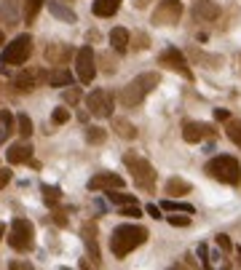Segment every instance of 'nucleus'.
<instances>
[{
  "label": "nucleus",
  "mask_w": 241,
  "mask_h": 270,
  "mask_svg": "<svg viewBox=\"0 0 241 270\" xmlns=\"http://www.w3.org/2000/svg\"><path fill=\"white\" fill-rule=\"evenodd\" d=\"M147 241V230L142 225H118L110 236V251L124 259L126 254H132L137 246H142Z\"/></svg>",
  "instance_id": "1"
},
{
  "label": "nucleus",
  "mask_w": 241,
  "mask_h": 270,
  "mask_svg": "<svg viewBox=\"0 0 241 270\" xmlns=\"http://www.w3.org/2000/svg\"><path fill=\"white\" fill-rule=\"evenodd\" d=\"M158 72H142V75H137L132 83H126L124 88H120V105L124 107H137L142 105V99L150 94V91L158 86Z\"/></svg>",
  "instance_id": "2"
},
{
  "label": "nucleus",
  "mask_w": 241,
  "mask_h": 270,
  "mask_svg": "<svg viewBox=\"0 0 241 270\" xmlns=\"http://www.w3.org/2000/svg\"><path fill=\"white\" fill-rule=\"evenodd\" d=\"M204 171H207L212 179H217L222 185H238L241 182V166L233 155H217L212 158V161L204 166Z\"/></svg>",
  "instance_id": "3"
},
{
  "label": "nucleus",
  "mask_w": 241,
  "mask_h": 270,
  "mask_svg": "<svg viewBox=\"0 0 241 270\" xmlns=\"http://www.w3.org/2000/svg\"><path fill=\"white\" fill-rule=\"evenodd\" d=\"M124 163H126V169L132 171L137 188H140V190H147V193H153V190H155V169L145 161L142 155L126 153V155H124Z\"/></svg>",
  "instance_id": "4"
},
{
  "label": "nucleus",
  "mask_w": 241,
  "mask_h": 270,
  "mask_svg": "<svg viewBox=\"0 0 241 270\" xmlns=\"http://www.w3.org/2000/svg\"><path fill=\"white\" fill-rule=\"evenodd\" d=\"M32 54V38L30 35H19V38H14L11 43L3 49V54H0V64L6 67H16V64H24L27 59H30Z\"/></svg>",
  "instance_id": "5"
},
{
  "label": "nucleus",
  "mask_w": 241,
  "mask_h": 270,
  "mask_svg": "<svg viewBox=\"0 0 241 270\" xmlns=\"http://www.w3.org/2000/svg\"><path fill=\"white\" fill-rule=\"evenodd\" d=\"M8 244L16 251H30L35 244V228L30 219H14L11 233H8Z\"/></svg>",
  "instance_id": "6"
},
{
  "label": "nucleus",
  "mask_w": 241,
  "mask_h": 270,
  "mask_svg": "<svg viewBox=\"0 0 241 270\" xmlns=\"http://www.w3.org/2000/svg\"><path fill=\"white\" fill-rule=\"evenodd\" d=\"M86 107L94 118H110L113 115V94L107 88H97L86 97Z\"/></svg>",
  "instance_id": "7"
},
{
  "label": "nucleus",
  "mask_w": 241,
  "mask_h": 270,
  "mask_svg": "<svg viewBox=\"0 0 241 270\" xmlns=\"http://www.w3.org/2000/svg\"><path fill=\"white\" fill-rule=\"evenodd\" d=\"M180 16H182V3L180 0H161V3L155 6V11H153V24L172 27V24L180 22Z\"/></svg>",
  "instance_id": "8"
},
{
  "label": "nucleus",
  "mask_w": 241,
  "mask_h": 270,
  "mask_svg": "<svg viewBox=\"0 0 241 270\" xmlns=\"http://www.w3.org/2000/svg\"><path fill=\"white\" fill-rule=\"evenodd\" d=\"M75 75L81 83H91L97 75V59H94V51H91L89 46L78 49V54H75Z\"/></svg>",
  "instance_id": "9"
},
{
  "label": "nucleus",
  "mask_w": 241,
  "mask_h": 270,
  "mask_svg": "<svg viewBox=\"0 0 241 270\" xmlns=\"http://www.w3.org/2000/svg\"><path fill=\"white\" fill-rule=\"evenodd\" d=\"M16 88L19 91H35V88H41L43 83H49V72H43L41 67H27V70H22L19 75H16Z\"/></svg>",
  "instance_id": "10"
},
{
  "label": "nucleus",
  "mask_w": 241,
  "mask_h": 270,
  "mask_svg": "<svg viewBox=\"0 0 241 270\" xmlns=\"http://www.w3.org/2000/svg\"><path fill=\"white\" fill-rule=\"evenodd\" d=\"M158 62L164 64V67H169V70H174V72H180L182 78L193 80V72H190V67H188V62H185L182 51H180V49H174V46H169V49L161 54Z\"/></svg>",
  "instance_id": "11"
},
{
  "label": "nucleus",
  "mask_w": 241,
  "mask_h": 270,
  "mask_svg": "<svg viewBox=\"0 0 241 270\" xmlns=\"http://www.w3.org/2000/svg\"><path fill=\"white\" fill-rule=\"evenodd\" d=\"M215 137V128H212L209 123H198V120H185L182 123V139L190 145L201 142V139H209Z\"/></svg>",
  "instance_id": "12"
},
{
  "label": "nucleus",
  "mask_w": 241,
  "mask_h": 270,
  "mask_svg": "<svg viewBox=\"0 0 241 270\" xmlns=\"http://www.w3.org/2000/svg\"><path fill=\"white\" fill-rule=\"evenodd\" d=\"M120 188H124V176L110 171H102L89 179V190H120Z\"/></svg>",
  "instance_id": "13"
},
{
  "label": "nucleus",
  "mask_w": 241,
  "mask_h": 270,
  "mask_svg": "<svg viewBox=\"0 0 241 270\" xmlns=\"http://www.w3.org/2000/svg\"><path fill=\"white\" fill-rule=\"evenodd\" d=\"M72 57V51H70V46H64V43H51L49 49H46V62L54 64V67H64V64L70 62Z\"/></svg>",
  "instance_id": "14"
},
{
  "label": "nucleus",
  "mask_w": 241,
  "mask_h": 270,
  "mask_svg": "<svg viewBox=\"0 0 241 270\" xmlns=\"http://www.w3.org/2000/svg\"><path fill=\"white\" fill-rule=\"evenodd\" d=\"M81 238H83V244H86L91 259H99V246H97V222H83V228H81Z\"/></svg>",
  "instance_id": "15"
},
{
  "label": "nucleus",
  "mask_w": 241,
  "mask_h": 270,
  "mask_svg": "<svg viewBox=\"0 0 241 270\" xmlns=\"http://www.w3.org/2000/svg\"><path fill=\"white\" fill-rule=\"evenodd\" d=\"M6 158H8V163H27L32 158V145L30 142L11 145V147H8V153H6Z\"/></svg>",
  "instance_id": "16"
},
{
  "label": "nucleus",
  "mask_w": 241,
  "mask_h": 270,
  "mask_svg": "<svg viewBox=\"0 0 241 270\" xmlns=\"http://www.w3.org/2000/svg\"><path fill=\"white\" fill-rule=\"evenodd\" d=\"M0 22H3L6 27L19 24V8H16V0H3V3H0Z\"/></svg>",
  "instance_id": "17"
},
{
  "label": "nucleus",
  "mask_w": 241,
  "mask_h": 270,
  "mask_svg": "<svg viewBox=\"0 0 241 270\" xmlns=\"http://www.w3.org/2000/svg\"><path fill=\"white\" fill-rule=\"evenodd\" d=\"M49 11L57 16V19H62V22H78L75 11H72L70 6H64V0H49Z\"/></svg>",
  "instance_id": "18"
},
{
  "label": "nucleus",
  "mask_w": 241,
  "mask_h": 270,
  "mask_svg": "<svg viewBox=\"0 0 241 270\" xmlns=\"http://www.w3.org/2000/svg\"><path fill=\"white\" fill-rule=\"evenodd\" d=\"M193 11H196V16L204 22H215L220 16V8H217V3H212V0H198Z\"/></svg>",
  "instance_id": "19"
},
{
  "label": "nucleus",
  "mask_w": 241,
  "mask_h": 270,
  "mask_svg": "<svg viewBox=\"0 0 241 270\" xmlns=\"http://www.w3.org/2000/svg\"><path fill=\"white\" fill-rule=\"evenodd\" d=\"M110 46H113L115 54H126V51H129V30H124V27H115V30L110 32Z\"/></svg>",
  "instance_id": "20"
},
{
  "label": "nucleus",
  "mask_w": 241,
  "mask_h": 270,
  "mask_svg": "<svg viewBox=\"0 0 241 270\" xmlns=\"http://www.w3.org/2000/svg\"><path fill=\"white\" fill-rule=\"evenodd\" d=\"M72 72L67 70V67H57L54 72H49V86H59V88H67V86H72Z\"/></svg>",
  "instance_id": "21"
},
{
  "label": "nucleus",
  "mask_w": 241,
  "mask_h": 270,
  "mask_svg": "<svg viewBox=\"0 0 241 270\" xmlns=\"http://www.w3.org/2000/svg\"><path fill=\"white\" fill-rule=\"evenodd\" d=\"M118 8H120V0H94V14L102 16V19L118 14Z\"/></svg>",
  "instance_id": "22"
},
{
  "label": "nucleus",
  "mask_w": 241,
  "mask_h": 270,
  "mask_svg": "<svg viewBox=\"0 0 241 270\" xmlns=\"http://www.w3.org/2000/svg\"><path fill=\"white\" fill-rule=\"evenodd\" d=\"M14 134V115L8 110H0V145Z\"/></svg>",
  "instance_id": "23"
},
{
  "label": "nucleus",
  "mask_w": 241,
  "mask_h": 270,
  "mask_svg": "<svg viewBox=\"0 0 241 270\" xmlns=\"http://www.w3.org/2000/svg\"><path fill=\"white\" fill-rule=\"evenodd\" d=\"M43 3H46V0H24V6H22V19H24L27 24H30V22L35 19V16L41 14Z\"/></svg>",
  "instance_id": "24"
},
{
  "label": "nucleus",
  "mask_w": 241,
  "mask_h": 270,
  "mask_svg": "<svg viewBox=\"0 0 241 270\" xmlns=\"http://www.w3.org/2000/svg\"><path fill=\"white\" fill-rule=\"evenodd\" d=\"M185 193H190V182L180 179V176H172L166 182V195H185Z\"/></svg>",
  "instance_id": "25"
},
{
  "label": "nucleus",
  "mask_w": 241,
  "mask_h": 270,
  "mask_svg": "<svg viewBox=\"0 0 241 270\" xmlns=\"http://www.w3.org/2000/svg\"><path fill=\"white\" fill-rule=\"evenodd\" d=\"M113 131H118V137H124V139H134L137 137V128L129 123V120H124V118L113 120Z\"/></svg>",
  "instance_id": "26"
},
{
  "label": "nucleus",
  "mask_w": 241,
  "mask_h": 270,
  "mask_svg": "<svg viewBox=\"0 0 241 270\" xmlns=\"http://www.w3.org/2000/svg\"><path fill=\"white\" fill-rule=\"evenodd\" d=\"M225 134H228V139L233 145H238L241 147V120H225Z\"/></svg>",
  "instance_id": "27"
},
{
  "label": "nucleus",
  "mask_w": 241,
  "mask_h": 270,
  "mask_svg": "<svg viewBox=\"0 0 241 270\" xmlns=\"http://www.w3.org/2000/svg\"><path fill=\"white\" fill-rule=\"evenodd\" d=\"M43 201L49 203V206H57V203L62 201L59 188H49V185H43Z\"/></svg>",
  "instance_id": "28"
},
{
  "label": "nucleus",
  "mask_w": 241,
  "mask_h": 270,
  "mask_svg": "<svg viewBox=\"0 0 241 270\" xmlns=\"http://www.w3.org/2000/svg\"><path fill=\"white\" fill-rule=\"evenodd\" d=\"M105 128H99V126H89L86 128V139H89V142L91 145H102V142H105Z\"/></svg>",
  "instance_id": "29"
},
{
  "label": "nucleus",
  "mask_w": 241,
  "mask_h": 270,
  "mask_svg": "<svg viewBox=\"0 0 241 270\" xmlns=\"http://www.w3.org/2000/svg\"><path fill=\"white\" fill-rule=\"evenodd\" d=\"M161 209H166V211H185V214H193V211H196L190 203H177V201H169V198L161 203Z\"/></svg>",
  "instance_id": "30"
},
{
  "label": "nucleus",
  "mask_w": 241,
  "mask_h": 270,
  "mask_svg": "<svg viewBox=\"0 0 241 270\" xmlns=\"http://www.w3.org/2000/svg\"><path fill=\"white\" fill-rule=\"evenodd\" d=\"M107 201H110V203H118V206H126V203H134V195H126V193H113V190H107Z\"/></svg>",
  "instance_id": "31"
},
{
  "label": "nucleus",
  "mask_w": 241,
  "mask_h": 270,
  "mask_svg": "<svg viewBox=\"0 0 241 270\" xmlns=\"http://www.w3.org/2000/svg\"><path fill=\"white\" fill-rule=\"evenodd\" d=\"M16 123H19V134H22L24 139L32 134V120L27 118V113H19V115H16Z\"/></svg>",
  "instance_id": "32"
},
{
  "label": "nucleus",
  "mask_w": 241,
  "mask_h": 270,
  "mask_svg": "<svg viewBox=\"0 0 241 270\" xmlns=\"http://www.w3.org/2000/svg\"><path fill=\"white\" fill-rule=\"evenodd\" d=\"M51 120L57 126H62V123H67L70 120V110H64V107H59V110H54V115H51Z\"/></svg>",
  "instance_id": "33"
},
{
  "label": "nucleus",
  "mask_w": 241,
  "mask_h": 270,
  "mask_svg": "<svg viewBox=\"0 0 241 270\" xmlns=\"http://www.w3.org/2000/svg\"><path fill=\"white\" fill-rule=\"evenodd\" d=\"M62 99H64V102H70V105H75V102L81 99V91H78V88H72V86H67V88L62 91Z\"/></svg>",
  "instance_id": "34"
},
{
  "label": "nucleus",
  "mask_w": 241,
  "mask_h": 270,
  "mask_svg": "<svg viewBox=\"0 0 241 270\" xmlns=\"http://www.w3.org/2000/svg\"><path fill=\"white\" fill-rule=\"evenodd\" d=\"M215 241H217V246H220L222 251H230V249H233V244H230V238L225 236V233H220V236H215Z\"/></svg>",
  "instance_id": "35"
},
{
  "label": "nucleus",
  "mask_w": 241,
  "mask_h": 270,
  "mask_svg": "<svg viewBox=\"0 0 241 270\" xmlns=\"http://www.w3.org/2000/svg\"><path fill=\"white\" fill-rule=\"evenodd\" d=\"M169 219V225H174V228H185V225H190V217H177V214H174V217H166Z\"/></svg>",
  "instance_id": "36"
},
{
  "label": "nucleus",
  "mask_w": 241,
  "mask_h": 270,
  "mask_svg": "<svg viewBox=\"0 0 241 270\" xmlns=\"http://www.w3.org/2000/svg\"><path fill=\"white\" fill-rule=\"evenodd\" d=\"M11 182V169H0V190Z\"/></svg>",
  "instance_id": "37"
},
{
  "label": "nucleus",
  "mask_w": 241,
  "mask_h": 270,
  "mask_svg": "<svg viewBox=\"0 0 241 270\" xmlns=\"http://www.w3.org/2000/svg\"><path fill=\"white\" fill-rule=\"evenodd\" d=\"M198 257L204 259V267H209V251H207V246H204V244L198 246Z\"/></svg>",
  "instance_id": "38"
},
{
  "label": "nucleus",
  "mask_w": 241,
  "mask_h": 270,
  "mask_svg": "<svg viewBox=\"0 0 241 270\" xmlns=\"http://www.w3.org/2000/svg\"><path fill=\"white\" fill-rule=\"evenodd\" d=\"M147 214H150V217H155V219H161V206L150 203V206H147Z\"/></svg>",
  "instance_id": "39"
},
{
  "label": "nucleus",
  "mask_w": 241,
  "mask_h": 270,
  "mask_svg": "<svg viewBox=\"0 0 241 270\" xmlns=\"http://www.w3.org/2000/svg\"><path fill=\"white\" fill-rule=\"evenodd\" d=\"M8 267H11V270H30L32 265H30V262H11Z\"/></svg>",
  "instance_id": "40"
},
{
  "label": "nucleus",
  "mask_w": 241,
  "mask_h": 270,
  "mask_svg": "<svg viewBox=\"0 0 241 270\" xmlns=\"http://www.w3.org/2000/svg\"><path fill=\"white\" fill-rule=\"evenodd\" d=\"M215 118L217 120H228L230 115H228V110H215Z\"/></svg>",
  "instance_id": "41"
},
{
  "label": "nucleus",
  "mask_w": 241,
  "mask_h": 270,
  "mask_svg": "<svg viewBox=\"0 0 241 270\" xmlns=\"http://www.w3.org/2000/svg\"><path fill=\"white\" fill-rule=\"evenodd\" d=\"M54 222H57V225H64L67 219H64V214H62V211H57V214H54Z\"/></svg>",
  "instance_id": "42"
},
{
  "label": "nucleus",
  "mask_w": 241,
  "mask_h": 270,
  "mask_svg": "<svg viewBox=\"0 0 241 270\" xmlns=\"http://www.w3.org/2000/svg\"><path fill=\"white\" fill-rule=\"evenodd\" d=\"M102 64H105V70H107V72H113V70H115V67H110V57H107V54L102 57Z\"/></svg>",
  "instance_id": "43"
},
{
  "label": "nucleus",
  "mask_w": 241,
  "mask_h": 270,
  "mask_svg": "<svg viewBox=\"0 0 241 270\" xmlns=\"http://www.w3.org/2000/svg\"><path fill=\"white\" fill-rule=\"evenodd\" d=\"M147 3H150V0H134V6H137V8H145Z\"/></svg>",
  "instance_id": "44"
},
{
  "label": "nucleus",
  "mask_w": 241,
  "mask_h": 270,
  "mask_svg": "<svg viewBox=\"0 0 241 270\" xmlns=\"http://www.w3.org/2000/svg\"><path fill=\"white\" fill-rule=\"evenodd\" d=\"M3 233H6V228H3V225H0V238H3Z\"/></svg>",
  "instance_id": "45"
},
{
  "label": "nucleus",
  "mask_w": 241,
  "mask_h": 270,
  "mask_svg": "<svg viewBox=\"0 0 241 270\" xmlns=\"http://www.w3.org/2000/svg\"><path fill=\"white\" fill-rule=\"evenodd\" d=\"M238 259H241V249H238Z\"/></svg>",
  "instance_id": "46"
}]
</instances>
